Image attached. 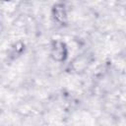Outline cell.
I'll use <instances>...</instances> for the list:
<instances>
[{
    "instance_id": "1",
    "label": "cell",
    "mask_w": 126,
    "mask_h": 126,
    "mask_svg": "<svg viewBox=\"0 0 126 126\" xmlns=\"http://www.w3.org/2000/svg\"><path fill=\"white\" fill-rule=\"evenodd\" d=\"M51 58L56 62H63L68 57V48L65 42L61 40H55L51 45L50 50Z\"/></svg>"
},
{
    "instance_id": "2",
    "label": "cell",
    "mask_w": 126,
    "mask_h": 126,
    "mask_svg": "<svg viewBox=\"0 0 126 126\" xmlns=\"http://www.w3.org/2000/svg\"><path fill=\"white\" fill-rule=\"evenodd\" d=\"M52 15L54 19L62 25L67 22V19H68L67 11H66L65 6L61 3H57L52 7Z\"/></svg>"
}]
</instances>
